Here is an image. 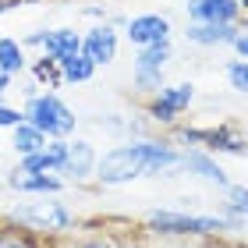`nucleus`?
<instances>
[{
    "label": "nucleus",
    "instance_id": "a211bd4d",
    "mask_svg": "<svg viewBox=\"0 0 248 248\" xmlns=\"http://www.w3.org/2000/svg\"><path fill=\"white\" fill-rule=\"evenodd\" d=\"M25 64H29V57H25V46L18 39H11V36L0 39V75L15 78V75L25 71Z\"/></svg>",
    "mask_w": 248,
    "mask_h": 248
},
{
    "label": "nucleus",
    "instance_id": "1a4fd4ad",
    "mask_svg": "<svg viewBox=\"0 0 248 248\" xmlns=\"http://www.w3.org/2000/svg\"><path fill=\"white\" fill-rule=\"evenodd\" d=\"M191 25H238L241 4L238 0H185Z\"/></svg>",
    "mask_w": 248,
    "mask_h": 248
},
{
    "label": "nucleus",
    "instance_id": "2eb2a0df",
    "mask_svg": "<svg viewBox=\"0 0 248 248\" xmlns=\"http://www.w3.org/2000/svg\"><path fill=\"white\" fill-rule=\"evenodd\" d=\"M7 185L15 191H21V195H57V191L64 188V181L53 177V174H21V170L11 174Z\"/></svg>",
    "mask_w": 248,
    "mask_h": 248
},
{
    "label": "nucleus",
    "instance_id": "393cba45",
    "mask_svg": "<svg viewBox=\"0 0 248 248\" xmlns=\"http://www.w3.org/2000/svg\"><path fill=\"white\" fill-rule=\"evenodd\" d=\"M21 7V0H0V15H7V11H15Z\"/></svg>",
    "mask_w": 248,
    "mask_h": 248
},
{
    "label": "nucleus",
    "instance_id": "0eeeda50",
    "mask_svg": "<svg viewBox=\"0 0 248 248\" xmlns=\"http://www.w3.org/2000/svg\"><path fill=\"white\" fill-rule=\"evenodd\" d=\"M21 46H43L50 61H67L75 53H82V32L75 29H43V32H32L29 39H21Z\"/></svg>",
    "mask_w": 248,
    "mask_h": 248
},
{
    "label": "nucleus",
    "instance_id": "423d86ee",
    "mask_svg": "<svg viewBox=\"0 0 248 248\" xmlns=\"http://www.w3.org/2000/svg\"><path fill=\"white\" fill-rule=\"evenodd\" d=\"M195 99V85L191 82H174V85H160L149 99V117L160 124H174Z\"/></svg>",
    "mask_w": 248,
    "mask_h": 248
},
{
    "label": "nucleus",
    "instance_id": "20e7f679",
    "mask_svg": "<svg viewBox=\"0 0 248 248\" xmlns=\"http://www.w3.org/2000/svg\"><path fill=\"white\" fill-rule=\"evenodd\" d=\"M149 227L156 234H220V231H231L234 223L227 217H202V213H185V209H153Z\"/></svg>",
    "mask_w": 248,
    "mask_h": 248
},
{
    "label": "nucleus",
    "instance_id": "f257e3e1",
    "mask_svg": "<svg viewBox=\"0 0 248 248\" xmlns=\"http://www.w3.org/2000/svg\"><path fill=\"white\" fill-rule=\"evenodd\" d=\"M181 167V153L170 142H153V139H135V142H121L114 149H107L96 160V181L107 188H121L142 177H160V174H174Z\"/></svg>",
    "mask_w": 248,
    "mask_h": 248
},
{
    "label": "nucleus",
    "instance_id": "f8f14e48",
    "mask_svg": "<svg viewBox=\"0 0 248 248\" xmlns=\"http://www.w3.org/2000/svg\"><path fill=\"white\" fill-rule=\"evenodd\" d=\"M96 149L89 142L82 139H75V142H67V160L61 167V174L67 177V181H85V177H93L96 174Z\"/></svg>",
    "mask_w": 248,
    "mask_h": 248
},
{
    "label": "nucleus",
    "instance_id": "f3484780",
    "mask_svg": "<svg viewBox=\"0 0 248 248\" xmlns=\"http://www.w3.org/2000/svg\"><path fill=\"white\" fill-rule=\"evenodd\" d=\"M46 142H50V139H46L43 131H36L29 121H21L18 128L11 131V149H15V153L21 156V160H25V156H36V153H43V149H46Z\"/></svg>",
    "mask_w": 248,
    "mask_h": 248
},
{
    "label": "nucleus",
    "instance_id": "39448f33",
    "mask_svg": "<svg viewBox=\"0 0 248 248\" xmlns=\"http://www.w3.org/2000/svg\"><path fill=\"white\" fill-rule=\"evenodd\" d=\"M170 61H174V46H170V43L139 50V57H135V64H131L135 89H142V93H156V89L163 85V71H167V64H170Z\"/></svg>",
    "mask_w": 248,
    "mask_h": 248
},
{
    "label": "nucleus",
    "instance_id": "5701e85b",
    "mask_svg": "<svg viewBox=\"0 0 248 248\" xmlns=\"http://www.w3.org/2000/svg\"><path fill=\"white\" fill-rule=\"evenodd\" d=\"M0 248H32V241H29V238H21V234L0 231Z\"/></svg>",
    "mask_w": 248,
    "mask_h": 248
},
{
    "label": "nucleus",
    "instance_id": "6ab92c4d",
    "mask_svg": "<svg viewBox=\"0 0 248 248\" xmlns=\"http://www.w3.org/2000/svg\"><path fill=\"white\" fill-rule=\"evenodd\" d=\"M57 67H61V82H75V85H82V82H89V78L96 75V64L89 61L85 53H75V57L61 61Z\"/></svg>",
    "mask_w": 248,
    "mask_h": 248
},
{
    "label": "nucleus",
    "instance_id": "6e6552de",
    "mask_svg": "<svg viewBox=\"0 0 248 248\" xmlns=\"http://www.w3.org/2000/svg\"><path fill=\"white\" fill-rule=\"evenodd\" d=\"M124 39L131 43L135 50L145 46H160V43H170V18L163 15H135L128 25H124Z\"/></svg>",
    "mask_w": 248,
    "mask_h": 248
},
{
    "label": "nucleus",
    "instance_id": "4be33fe9",
    "mask_svg": "<svg viewBox=\"0 0 248 248\" xmlns=\"http://www.w3.org/2000/svg\"><path fill=\"white\" fill-rule=\"evenodd\" d=\"M227 191H231V199H234L231 209L245 217V209H248V188H241V185H227Z\"/></svg>",
    "mask_w": 248,
    "mask_h": 248
},
{
    "label": "nucleus",
    "instance_id": "412c9836",
    "mask_svg": "<svg viewBox=\"0 0 248 248\" xmlns=\"http://www.w3.org/2000/svg\"><path fill=\"white\" fill-rule=\"evenodd\" d=\"M21 121H25V114H21V110L7 107V103H0V128H11V131H15Z\"/></svg>",
    "mask_w": 248,
    "mask_h": 248
},
{
    "label": "nucleus",
    "instance_id": "7ed1b4c3",
    "mask_svg": "<svg viewBox=\"0 0 248 248\" xmlns=\"http://www.w3.org/2000/svg\"><path fill=\"white\" fill-rule=\"evenodd\" d=\"M11 220H18L21 227L29 231H39V234H61V231H71L75 223V213L64 206L57 195H43L39 202H21V206L11 209Z\"/></svg>",
    "mask_w": 248,
    "mask_h": 248
},
{
    "label": "nucleus",
    "instance_id": "bb28decb",
    "mask_svg": "<svg viewBox=\"0 0 248 248\" xmlns=\"http://www.w3.org/2000/svg\"><path fill=\"white\" fill-rule=\"evenodd\" d=\"M238 4H241V11H248V0H238Z\"/></svg>",
    "mask_w": 248,
    "mask_h": 248
},
{
    "label": "nucleus",
    "instance_id": "9d476101",
    "mask_svg": "<svg viewBox=\"0 0 248 248\" xmlns=\"http://www.w3.org/2000/svg\"><path fill=\"white\" fill-rule=\"evenodd\" d=\"M117 46H121V36H117L110 25H96V29L82 32V53H85L96 67L114 64V61H117Z\"/></svg>",
    "mask_w": 248,
    "mask_h": 248
},
{
    "label": "nucleus",
    "instance_id": "ddd939ff",
    "mask_svg": "<svg viewBox=\"0 0 248 248\" xmlns=\"http://www.w3.org/2000/svg\"><path fill=\"white\" fill-rule=\"evenodd\" d=\"M67 160V139L64 142H46V149L36 156H25L18 163L21 174H61V167Z\"/></svg>",
    "mask_w": 248,
    "mask_h": 248
},
{
    "label": "nucleus",
    "instance_id": "f03ea898",
    "mask_svg": "<svg viewBox=\"0 0 248 248\" xmlns=\"http://www.w3.org/2000/svg\"><path fill=\"white\" fill-rule=\"evenodd\" d=\"M21 114H25V121H29L36 131L46 135L50 142H64L67 135L75 131V124H78L75 110L67 107L57 93H39V96H32Z\"/></svg>",
    "mask_w": 248,
    "mask_h": 248
},
{
    "label": "nucleus",
    "instance_id": "a878e982",
    "mask_svg": "<svg viewBox=\"0 0 248 248\" xmlns=\"http://www.w3.org/2000/svg\"><path fill=\"white\" fill-rule=\"evenodd\" d=\"M78 248H107V245H103V241H82Z\"/></svg>",
    "mask_w": 248,
    "mask_h": 248
},
{
    "label": "nucleus",
    "instance_id": "dca6fc26",
    "mask_svg": "<svg viewBox=\"0 0 248 248\" xmlns=\"http://www.w3.org/2000/svg\"><path fill=\"white\" fill-rule=\"evenodd\" d=\"M238 32H241L238 25H188L185 39L195 46H231Z\"/></svg>",
    "mask_w": 248,
    "mask_h": 248
},
{
    "label": "nucleus",
    "instance_id": "4468645a",
    "mask_svg": "<svg viewBox=\"0 0 248 248\" xmlns=\"http://www.w3.org/2000/svg\"><path fill=\"white\" fill-rule=\"evenodd\" d=\"M181 167L191 174H199L202 181H213V185H220V188H227V174H223V167L217 163V156L213 153H202V149H188L181 153Z\"/></svg>",
    "mask_w": 248,
    "mask_h": 248
},
{
    "label": "nucleus",
    "instance_id": "b1692460",
    "mask_svg": "<svg viewBox=\"0 0 248 248\" xmlns=\"http://www.w3.org/2000/svg\"><path fill=\"white\" fill-rule=\"evenodd\" d=\"M231 46H234V53H238V61H248V32H238Z\"/></svg>",
    "mask_w": 248,
    "mask_h": 248
},
{
    "label": "nucleus",
    "instance_id": "9b49d317",
    "mask_svg": "<svg viewBox=\"0 0 248 248\" xmlns=\"http://www.w3.org/2000/svg\"><path fill=\"white\" fill-rule=\"evenodd\" d=\"M185 142H202V153H238L245 156L248 145L241 135L231 128H202V131H185Z\"/></svg>",
    "mask_w": 248,
    "mask_h": 248
},
{
    "label": "nucleus",
    "instance_id": "aec40b11",
    "mask_svg": "<svg viewBox=\"0 0 248 248\" xmlns=\"http://www.w3.org/2000/svg\"><path fill=\"white\" fill-rule=\"evenodd\" d=\"M227 82L234 93H248V61H231L227 64Z\"/></svg>",
    "mask_w": 248,
    "mask_h": 248
}]
</instances>
